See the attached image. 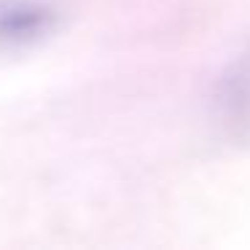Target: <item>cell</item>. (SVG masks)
I'll return each instance as SVG.
<instances>
[{
    "label": "cell",
    "mask_w": 250,
    "mask_h": 250,
    "mask_svg": "<svg viewBox=\"0 0 250 250\" xmlns=\"http://www.w3.org/2000/svg\"><path fill=\"white\" fill-rule=\"evenodd\" d=\"M218 105H221V124L226 126L229 135L248 140L250 137V49L223 76Z\"/></svg>",
    "instance_id": "6da1fadb"
},
{
    "label": "cell",
    "mask_w": 250,
    "mask_h": 250,
    "mask_svg": "<svg viewBox=\"0 0 250 250\" xmlns=\"http://www.w3.org/2000/svg\"><path fill=\"white\" fill-rule=\"evenodd\" d=\"M54 8L41 0H6L0 3V43L17 46L41 38L54 24Z\"/></svg>",
    "instance_id": "7a4b0ae2"
}]
</instances>
